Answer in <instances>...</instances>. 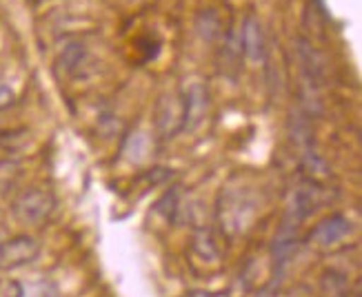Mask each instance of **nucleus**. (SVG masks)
<instances>
[{"label": "nucleus", "mask_w": 362, "mask_h": 297, "mask_svg": "<svg viewBox=\"0 0 362 297\" xmlns=\"http://www.w3.org/2000/svg\"><path fill=\"white\" fill-rule=\"evenodd\" d=\"M254 213H256V205H254V200L247 195V191L223 189V195H220V202H218V220L223 231H227L229 236L243 233L249 226Z\"/></svg>", "instance_id": "1"}, {"label": "nucleus", "mask_w": 362, "mask_h": 297, "mask_svg": "<svg viewBox=\"0 0 362 297\" xmlns=\"http://www.w3.org/2000/svg\"><path fill=\"white\" fill-rule=\"evenodd\" d=\"M54 209H56V198L47 189H29L16 198L11 207L16 220L29 226L42 224L54 213Z\"/></svg>", "instance_id": "2"}, {"label": "nucleus", "mask_w": 362, "mask_h": 297, "mask_svg": "<svg viewBox=\"0 0 362 297\" xmlns=\"http://www.w3.org/2000/svg\"><path fill=\"white\" fill-rule=\"evenodd\" d=\"M40 253V244L31 236H16L0 242V271H13L31 264Z\"/></svg>", "instance_id": "3"}, {"label": "nucleus", "mask_w": 362, "mask_h": 297, "mask_svg": "<svg viewBox=\"0 0 362 297\" xmlns=\"http://www.w3.org/2000/svg\"><path fill=\"white\" fill-rule=\"evenodd\" d=\"M185 124V107H182V93L167 91L160 96L156 104V127L163 138H174L178 131H182Z\"/></svg>", "instance_id": "4"}, {"label": "nucleus", "mask_w": 362, "mask_h": 297, "mask_svg": "<svg viewBox=\"0 0 362 297\" xmlns=\"http://www.w3.org/2000/svg\"><path fill=\"white\" fill-rule=\"evenodd\" d=\"M351 231H354V224L349 217L342 213H334L316 224V229L311 231L309 240L316 248H322L325 251V248H332V246L340 244Z\"/></svg>", "instance_id": "5"}, {"label": "nucleus", "mask_w": 362, "mask_h": 297, "mask_svg": "<svg viewBox=\"0 0 362 297\" xmlns=\"http://www.w3.org/2000/svg\"><path fill=\"white\" fill-rule=\"evenodd\" d=\"M180 93H182V107H185L182 131H194L202 122L204 114H207V107H209L207 91H204V87L200 83H192Z\"/></svg>", "instance_id": "6"}, {"label": "nucleus", "mask_w": 362, "mask_h": 297, "mask_svg": "<svg viewBox=\"0 0 362 297\" xmlns=\"http://www.w3.org/2000/svg\"><path fill=\"white\" fill-rule=\"evenodd\" d=\"M240 49L243 56H247L251 62H260L264 60V34H262V25L258 23L256 16H247L240 31Z\"/></svg>", "instance_id": "7"}, {"label": "nucleus", "mask_w": 362, "mask_h": 297, "mask_svg": "<svg viewBox=\"0 0 362 297\" xmlns=\"http://www.w3.org/2000/svg\"><path fill=\"white\" fill-rule=\"evenodd\" d=\"M85 60H87L85 44L71 40V42L65 44V49L60 51V56H58V67L65 71L67 75H76V71L83 67Z\"/></svg>", "instance_id": "8"}, {"label": "nucleus", "mask_w": 362, "mask_h": 297, "mask_svg": "<svg viewBox=\"0 0 362 297\" xmlns=\"http://www.w3.org/2000/svg\"><path fill=\"white\" fill-rule=\"evenodd\" d=\"M198 31H200V36L211 42L220 36V18H218V13L214 9L209 11H202L200 13V18H198Z\"/></svg>", "instance_id": "9"}, {"label": "nucleus", "mask_w": 362, "mask_h": 297, "mask_svg": "<svg viewBox=\"0 0 362 297\" xmlns=\"http://www.w3.org/2000/svg\"><path fill=\"white\" fill-rule=\"evenodd\" d=\"M344 291H347V277L336 273V271L325 275V279H322V293H325V297H342Z\"/></svg>", "instance_id": "10"}, {"label": "nucleus", "mask_w": 362, "mask_h": 297, "mask_svg": "<svg viewBox=\"0 0 362 297\" xmlns=\"http://www.w3.org/2000/svg\"><path fill=\"white\" fill-rule=\"evenodd\" d=\"M18 164L11 160H0V193L7 191L9 186L18 178Z\"/></svg>", "instance_id": "11"}, {"label": "nucleus", "mask_w": 362, "mask_h": 297, "mask_svg": "<svg viewBox=\"0 0 362 297\" xmlns=\"http://www.w3.org/2000/svg\"><path fill=\"white\" fill-rule=\"evenodd\" d=\"M0 297H25V286L18 279H3L0 282Z\"/></svg>", "instance_id": "12"}, {"label": "nucleus", "mask_w": 362, "mask_h": 297, "mask_svg": "<svg viewBox=\"0 0 362 297\" xmlns=\"http://www.w3.org/2000/svg\"><path fill=\"white\" fill-rule=\"evenodd\" d=\"M11 104H13V91L7 85L0 83V111L7 109V107H11Z\"/></svg>", "instance_id": "13"}, {"label": "nucleus", "mask_w": 362, "mask_h": 297, "mask_svg": "<svg viewBox=\"0 0 362 297\" xmlns=\"http://www.w3.org/2000/svg\"><path fill=\"white\" fill-rule=\"evenodd\" d=\"M354 297H360V293H356V295H354Z\"/></svg>", "instance_id": "14"}]
</instances>
